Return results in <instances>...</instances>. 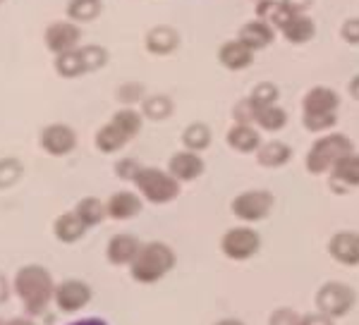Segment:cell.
Masks as SVG:
<instances>
[{
	"instance_id": "obj_41",
	"label": "cell",
	"mask_w": 359,
	"mask_h": 325,
	"mask_svg": "<svg viewBox=\"0 0 359 325\" xmlns=\"http://www.w3.org/2000/svg\"><path fill=\"white\" fill-rule=\"evenodd\" d=\"M67 325H108V321L106 318H98V316H86V318H77V321H72Z\"/></svg>"
},
{
	"instance_id": "obj_36",
	"label": "cell",
	"mask_w": 359,
	"mask_h": 325,
	"mask_svg": "<svg viewBox=\"0 0 359 325\" xmlns=\"http://www.w3.org/2000/svg\"><path fill=\"white\" fill-rule=\"evenodd\" d=\"M142 162H139L137 158H123L115 162V175H118L120 179H125V182H135L137 172L142 170Z\"/></svg>"
},
{
	"instance_id": "obj_4",
	"label": "cell",
	"mask_w": 359,
	"mask_h": 325,
	"mask_svg": "<svg viewBox=\"0 0 359 325\" xmlns=\"http://www.w3.org/2000/svg\"><path fill=\"white\" fill-rule=\"evenodd\" d=\"M352 151H355V144H352L345 134L321 137L318 141L311 144L304 165L311 175H323V172H331L345 155L352 153Z\"/></svg>"
},
{
	"instance_id": "obj_25",
	"label": "cell",
	"mask_w": 359,
	"mask_h": 325,
	"mask_svg": "<svg viewBox=\"0 0 359 325\" xmlns=\"http://www.w3.org/2000/svg\"><path fill=\"white\" fill-rule=\"evenodd\" d=\"M280 32L290 43H306V41L314 39L316 27H314V20H309L306 15H292L290 22H287Z\"/></svg>"
},
{
	"instance_id": "obj_33",
	"label": "cell",
	"mask_w": 359,
	"mask_h": 325,
	"mask_svg": "<svg viewBox=\"0 0 359 325\" xmlns=\"http://www.w3.org/2000/svg\"><path fill=\"white\" fill-rule=\"evenodd\" d=\"M302 122H304L306 130L318 134V132L333 130L335 122H338V115H302Z\"/></svg>"
},
{
	"instance_id": "obj_39",
	"label": "cell",
	"mask_w": 359,
	"mask_h": 325,
	"mask_svg": "<svg viewBox=\"0 0 359 325\" xmlns=\"http://www.w3.org/2000/svg\"><path fill=\"white\" fill-rule=\"evenodd\" d=\"M283 3L287 5V8L292 10V13H297V15H302L306 8L311 5V0H283Z\"/></svg>"
},
{
	"instance_id": "obj_19",
	"label": "cell",
	"mask_w": 359,
	"mask_h": 325,
	"mask_svg": "<svg viewBox=\"0 0 359 325\" xmlns=\"http://www.w3.org/2000/svg\"><path fill=\"white\" fill-rule=\"evenodd\" d=\"M86 230H89V228H86L84 220L77 216V211L60 213V216L55 218V223H53L55 240L62 242V244H74V242L84 240Z\"/></svg>"
},
{
	"instance_id": "obj_40",
	"label": "cell",
	"mask_w": 359,
	"mask_h": 325,
	"mask_svg": "<svg viewBox=\"0 0 359 325\" xmlns=\"http://www.w3.org/2000/svg\"><path fill=\"white\" fill-rule=\"evenodd\" d=\"M10 292H13V284H10L8 277L0 272V304H5V301L10 299Z\"/></svg>"
},
{
	"instance_id": "obj_26",
	"label": "cell",
	"mask_w": 359,
	"mask_h": 325,
	"mask_svg": "<svg viewBox=\"0 0 359 325\" xmlns=\"http://www.w3.org/2000/svg\"><path fill=\"white\" fill-rule=\"evenodd\" d=\"M74 211H77V216L84 220L86 228H96V225H101L103 220L108 218L106 203L101 199H96V196H84V199L74 206Z\"/></svg>"
},
{
	"instance_id": "obj_45",
	"label": "cell",
	"mask_w": 359,
	"mask_h": 325,
	"mask_svg": "<svg viewBox=\"0 0 359 325\" xmlns=\"http://www.w3.org/2000/svg\"><path fill=\"white\" fill-rule=\"evenodd\" d=\"M0 325H5V321H3V318H0Z\"/></svg>"
},
{
	"instance_id": "obj_10",
	"label": "cell",
	"mask_w": 359,
	"mask_h": 325,
	"mask_svg": "<svg viewBox=\"0 0 359 325\" xmlns=\"http://www.w3.org/2000/svg\"><path fill=\"white\" fill-rule=\"evenodd\" d=\"M43 43L53 55L67 53V50H74L82 46V29H79L77 22H72V20L53 22V25L46 27Z\"/></svg>"
},
{
	"instance_id": "obj_28",
	"label": "cell",
	"mask_w": 359,
	"mask_h": 325,
	"mask_svg": "<svg viewBox=\"0 0 359 325\" xmlns=\"http://www.w3.org/2000/svg\"><path fill=\"white\" fill-rule=\"evenodd\" d=\"M182 144L187 151L201 153L204 148L211 146V130H208L204 122H192V125L182 132Z\"/></svg>"
},
{
	"instance_id": "obj_1",
	"label": "cell",
	"mask_w": 359,
	"mask_h": 325,
	"mask_svg": "<svg viewBox=\"0 0 359 325\" xmlns=\"http://www.w3.org/2000/svg\"><path fill=\"white\" fill-rule=\"evenodd\" d=\"M13 292L20 297L27 316H43L55 297V280L48 268L39 263H29L15 272Z\"/></svg>"
},
{
	"instance_id": "obj_22",
	"label": "cell",
	"mask_w": 359,
	"mask_h": 325,
	"mask_svg": "<svg viewBox=\"0 0 359 325\" xmlns=\"http://www.w3.org/2000/svg\"><path fill=\"white\" fill-rule=\"evenodd\" d=\"M218 60L228 69H245L254 62V50L242 43L240 39L228 41V43H223V48L218 50Z\"/></svg>"
},
{
	"instance_id": "obj_27",
	"label": "cell",
	"mask_w": 359,
	"mask_h": 325,
	"mask_svg": "<svg viewBox=\"0 0 359 325\" xmlns=\"http://www.w3.org/2000/svg\"><path fill=\"white\" fill-rule=\"evenodd\" d=\"M103 13L101 0H69L67 3V17L77 25L82 22H94Z\"/></svg>"
},
{
	"instance_id": "obj_37",
	"label": "cell",
	"mask_w": 359,
	"mask_h": 325,
	"mask_svg": "<svg viewBox=\"0 0 359 325\" xmlns=\"http://www.w3.org/2000/svg\"><path fill=\"white\" fill-rule=\"evenodd\" d=\"M340 34H343L347 43H359V20H347L343 29H340Z\"/></svg>"
},
{
	"instance_id": "obj_18",
	"label": "cell",
	"mask_w": 359,
	"mask_h": 325,
	"mask_svg": "<svg viewBox=\"0 0 359 325\" xmlns=\"http://www.w3.org/2000/svg\"><path fill=\"white\" fill-rule=\"evenodd\" d=\"M333 175H331V187L335 191H347L352 187H359V153L352 151L350 155H345L338 165L333 167Z\"/></svg>"
},
{
	"instance_id": "obj_31",
	"label": "cell",
	"mask_w": 359,
	"mask_h": 325,
	"mask_svg": "<svg viewBox=\"0 0 359 325\" xmlns=\"http://www.w3.org/2000/svg\"><path fill=\"white\" fill-rule=\"evenodd\" d=\"M25 175V165L22 160H17L15 155H5L0 158V189H10Z\"/></svg>"
},
{
	"instance_id": "obj_6",
	"label": "cell",
	"mask_w": 359,
	"mask_h": 325,
	"mask_svg": "<svg viewBox=\"0 0 359 325\" xmlns=\"http://www.w3.org/2000/svg\"><path fill=\"white\" fill-rule=\"evenodd\" d=\"M106 62H108V50L103 46H79L74 50L55 55L53 67L62 79H74L79 74L96 72Z\"/></svg>"
},
{
	"instance_id": "obj_14",
	"label": "cell",
	"mask_w": 359,
	"mask_h": 325,
	"mask_svg": "<svg viewBox=\"0 0 359 325\" xmlns=\"http://www.w3.org/2000/svg\"><path fill=\"white\" fill-rule=\"evenodd\" d=\"M206 170V162L199 153L194 151H177L168 162V172L180 182H194L196 177H201Z\"/></svg>"
},
{
	"instance_id": "obj_2",
	"label": "cell",
	"mask_w": 359,
	"mask_h": 325,
	"mask_svg": "<svg viewBox=\"0 0 359 325\" xmlns=\"http://www.w3.org/2000/svg\"><path fill=\"white\" fill-rule=\"evenodd\" d=\"M177 256L172 251V247H168L165 242H147L142 244L137 258L130 265V275L135 282L142 284H154L175 268Z\"/></svg>"
},
{
	"instance_id": "obj_32",
	"label": "cell",
	"mask_w": 359,
	"mask_h": 325,
	"mask_svg": "<svg viewBox=\"0 0 359 325\" xmlns=\"http://www.w3.org/2000/svg\"><path fill=\"white\" fill-rule=\"evenodd\" d=\"M144 98H147V89H144L142 81H125L118 89V101L127 108H132L135 103H142Z\"/></svg>"
},
{
	"instance_id": "obj_24",
	"label": "cell",
	"mask_w": 359,
	"mask_h": 325,
	"mask_svg": "<svg viewBox=\"0 0 359 325\" xmlns=\"http://www.w3.org/2000/svg\"><path fill=\"white\" fill-rule=\"evenodd\" d=\"M240 41L245 46H249L252 50H262L273 41V27L269 22L259 20V22H249V25L242 27L240 32Z\"/></svg>"
},
{
	"instance_id": "obj_5",
	"label": "cell",
	"mask_w": 359,
	"mask_h": 325,
	"mask_svg": "<svg viewBox=\"0 0 359 325\" xmlns=\"http://www.w3.org/2000/svg\"><path fill=\"white\" fill-rule=\"evenodd\" d=\"M180 179H175L170 172L161 170V167L144 165L135 177V187L142 194V199L149 203H170L180 196Z\"/></svg>"
},
{
	"instance_id": "obj_38",
	"label": "cell",
	"mask_w": 359,
	"mask_h": 325,
	"mask_svg": "<svg viewBox=\"0 0 359 325\" xmlns=\"http://www.w3.org/2000/svg\"><path fill=\"white\" fill-rule=\"evenodd\" d=\"M302 325H335V318L326 316V313H321V311H314V313L302 316Z\"/></svg>"
},
{
	"instance_id": "obj_9",
	"label": "cell",
	"mask_w": 359,
	"mask_h": 325,
	"mask_svg": "<svg viewBox=\"0 0 359 325\" xmlns=\"http://www.w3.org/2000/svg\"><path fill=\"white\" fill-rule=\"evenodd\" d=\"M259 249H262V237L252 228H233L221 240V251L230 261H247L257 256Z\"/></svg>"
},
{
	"instance_id": "obj_11",
	"label": "cell",
	"mask_w": 359,
	"mask_h": 325,
	"mask_svg": "<svg viewBox=\"0 0 359 325\" xmlns=\"http://www.w3.org/2000/svg\"><path fill=\"white\" fill-rule=\"evenodd\" d=\"M41 148L53 158H62V155H69L74 148H77V132L72 130L65 122H53V125H46L41 130Z\"/></svg>"
},
{
	"instance_id": "obj_20",
	"label": "cell",
	"mask_w": 359,
	"mask_h": 325,
	"mask_svg": "<svg viewBox=\"0 0 359 325\" xmlns=\"http://www.w3.org/2000/svg\"><path fill=\"white\" fill-rule=\"evenodd\" d=\"M144 46H147V50L151 55H170L180 46V34L168 25L154 27L144 39Z\"/></svg>"
},
{
	"instance_id": "obj_43",
	"label": "cell",
	"mask_w": 359,
	"mask_h": 325,
	"mask_svg": "<svg viewBox=\"0 0 359 325\" xmlns=\"http://www.w3.org/2000/svg\"><path fill=\"white\" fill-rule=\"evenodd\" d=\"M347 89H350V94H352V98H357V101H359V74H357V77H355V79H352V81H350V86H347Z\"/></svg>"
},
{
	"instance_id": "obj_17",
	"label": "cell",
	"mask_w": 359,
	"mask_h": 325,
	"mask_svg": "<svg viewBox=\"0 0 359 325\" xmlns=\"http://www.w3.org/2000/svg\"><path fill=\"white\" fill-rule=\"evenodd\" d=\"M106 211L108 218L113 220H132L142 213V199L135 194V191H115L111 199L106 201Z\"/></svg>"
},
{
	"instance_id": "obj_35",
	"label": "cell",
	"mask_w": 359,
	"mask_h": 325,
	"mask_svg": "<svg viewBox=\"0 0 359 325\" xmlns=\"http://www.w3.org/2000/svg\"><path fill=\"white\" fill-rule=\"evenodd\" d=\"M269 325H302V316L290 306H280L269 316Z\"/></svg>"
},
{
	"instance_id": "obj_8",
	"label": "cell",
	"mask_w": 359,
	"mask_h": 325,
	"mask_svg": "<svg viewBox=\"0 0 359 325\" xmlns=\"http://www.w3.org/2000/svg\"><path fill=\"white\" fill-rule=\"evenodd\" d=\"M276 206V196L266 189H249L237 194L233 203H230V211L235 218L245 220V223H259V220L269 218V213Z\"/></svg>"
},
{
	"instance_id": "obj_46",
	"label": "cell",
	"mask_w": 359,
	"mask_h": 325,
	"mask_svg": "<svg viewBox=\"0 0 359 325\" xmlns=\"http://www.w3.org/2000/svg\"><path fill=\"white\" fill-rule=\"evenodd\" d=\"M3 3H5V0H0V5H3Z\"/></svg>"
},
{
	"instance_id": "obj_42",
	"label": "cell",
	"mask_w": 359,
	"mask_h": 325,
	"mask_svg": "<svg viewBox=\"0 0 359 325\" xmlns=\"http://www.w3.org/2000/svg\"><path fill=\"white\" fill-rule=\"evenodd\" d=\"M5 325H39L32 316H15L10 321H5Z\"/></svg>"
},
{
	"instance_id": "obj_30",
	"label": "cell",
	"mask_w": 359,
	"mask_h": 325,
	"mask_svg": "<svg viewBox=\"0 0 359 325\" xmlns=\"http://www.w3.org/2000/svg\"><path fill=\"white\" fill-rule=\"evenodd\" d=\"M142 115L147 120H154V122L168 120L172 115V101L168 96H163V94L147 96L142 101Z\"/></svg>"
},
{
	"instance_id": "obj_7",
	"label": "cell",
	"mask_w": 359,
	"mask_h": 325,
	"mask_svg": "<svg viewBox=\"0 0 359 325\" xmlns=\"http://www.w3.org/2000/svg\"><path fill=\"white\" fill-rule=\"evenodd\" d=\"M355 301H357L355 289H352L347 282H340V280L323 282L314 297L316 311L326 313V316H331V318L347 316V313L355 309Z\"/></svg>"
},
{
	"instance_id": "obj_3",
	"label": "cell",
	"mask_w": 359,
	"mask_h": 325,
	"mask_svg": "<svg viewBox=\"0 0 359 325\" xmlns=\"http://www.w3.org/2000/svg\"><path fill=\"white\" fill-rule=\"evenodd\" d=\"M142 120H144V115L137 113L135 108L125 106L123 110H118L111 118V122L103 125L101 130L96 132V139H94L96 148L101 151V153H118V151H123L127 144L139 134Z\"/></svg>"
},
{
	"instance_id": "obj_21",
	"label": "cell",
	"mask_w": 359,
	"mask_h": 325,
	"mask_svg": "<svg viewBox=\"0 0 359 325\" xmlns=\"http://www.w3.org/2000/svg\"><path fill=\"white\" fill-rule=\"evenodd\" d=\"M228 146L237 153H257V148L262 146V137L247 122H235L228 130Z\"/></svg>"
},
{
	"instance_id": "obj_15",
	"label": "cell",
	"mask_w": 359,
	"mask_h": 325,
	"mask_svg": "<svg viewBox=\"0 0 359 325\" xmlns=\"http://www.w3.org/2000/svg\"><path fill=\"white\" fill-rule=\"evenodd\" d=\"M139 249H142V242H139L135 235H130V232H118V235H113L111 240H108L106 256L113 265H127V268H130L132 261L137 258Z\"/></svg>"
},
{
	"instance_id": "obj_29",
	"label": "cell",
	"mask_w": 359,
	"mask_h": 325,
	"mask_svg": "<svg viewBox=\"0 0 359 325\" xmlns=\"http://www.w3.org/2000/svg\"><path fill=\"white\" fill-rule=\"evenodd\" d=\"M254 122L266 132H280L283 127L287 125V113L280 106H276V103L273 106H262V108H257Z\"/></svg>"
},
{
	"instance_id": "obj_34",
	"label": "cell",
	"mask_w": 359,
	"mask_h": 325,
	"mask_svg": "<svg viewBox=\"0 0 359 325\" xmlns=\"http://www.w3.org/2000/svg\"><path fill=\"white\" fill-rule=\"evenodd\" d=\"M278 98V89L273 84H259L257 89L252 91L249 101H252L254 108H262V106H273Z\"/></svg>"
},
{
	"instance_id": "obj_16",
	"label": "cell",
	"mask_w": 359,
	"mask_h": 325,
	"mask_svg": "<svg viewBox=\"0 0 359 325\" xmlns=\"http://www.w3.org/2000/svg\"><path fill=\"white\" fill-rule=\"evenodd\" d=\"M340 98L328 86H316V89L306 91L302 101V115H338Z\"/></svg>"
},
{
	"instance_id": "obj_23",
	"label": "cell",
	"mask_w": 359,
	"mask_h": 325,
	"mask_svg": "<svg viewBox=\"0 0 359 325\" xmlns=\"http://www.w3.org/2000/svg\"><path fill=\"white\" fill-rule=\"evenodd\" d=\"M292 158V148L285 141H266L257 148V160L264 167H283L285 162H290Z\"/></svg>"
},
{
	"instance_id": "obj_44",
	"label": "cell",
	"mask_w": 359,
	"mask_h": 325,
	"mask_svg": "<svg viewBox=\"0 0 359 325\" xmlns=\"http://www.w3.org/2000/svg\"><path fill=\"white\" fill-rule=\"evenodd\" d=\"M216 325H247V323L240 321V318H221Z\"/></svg>"
},
{
	"instance_id": "obj_13",
	"label": "cell",
	"mask_w": 359,
	"mask_h": 325,
	"mask_svg": "<svg viewBox=\"0 0 359 325\" xmlns=\"http://www.w3.org/2000/svg\"><path fill=\"white\" fill-rule=\"evenodd\" d=\"M328 254L343 265H350L355 268L359 265V232L352 230H343V232H335L328 242Z\"/></svg>"
},
{
	"instance_id": "obj_12",
	"label": "cell",
	"mask_w": 359,
	"mask_h": 325,
	"mask_svg": "<svg viewBox=\"0 0 359 325\" xmlns=\"http://www.w3.org/2000/svg\"><path fill=\"white\" fill-rule=\"evenodd\" d=\"M89 301H91V287L84 280L67 277V280H62L60 284H55L53 304L57 306V311L77 313V311H82Z\"/></svg>"
}]
</instances>
